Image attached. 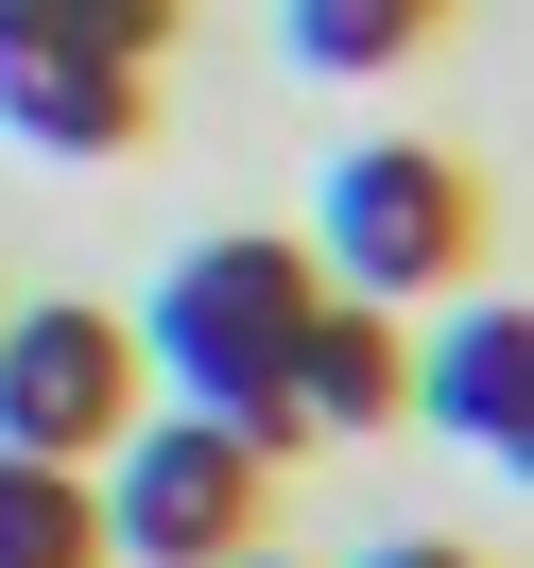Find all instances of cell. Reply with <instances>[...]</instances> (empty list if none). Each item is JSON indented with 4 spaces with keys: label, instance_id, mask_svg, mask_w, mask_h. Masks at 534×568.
<instances>
[{
    "label": "cell",
    "instance_id": "cell-1",
    "mask_svg": "<svg viewBox=\"0 0 534 568\" xmlns=\"http://www.w3.org/2000/svg\"><path fill=\"white\" fill-rule=\"evenodd\" d=\"M311 258L293 242H190L173 276H155V311H139V379L173 396V414H208V430H242L259 465H293V414H276V379H293V327H311Z\"/></svg>",
    "mask_w": 534,
    "mask_h": 568
},
{
    "label": "cell",
    "instance_id": "cell-2",
    "mask_svg": "<svg viewBox=\"0 0 534 568\" xmlns=\"http://www.w3.org/2000/svg\"><path fill=\"white\" fill-rule=\"evenodd\" d=\"M293 258H311L328 293H362V311H431V293L483 276V190H465V155H431V139H345Z\"/></svg>",
    "mask_w": 534,
    "mask_h": 568
},
{
    "label": "cell",
    "instance_id": "cell-3",
    "mask_svg": "<svg viewBox=\"0 0 534 568\" xmlns=\"http://www.w3.org/2000/svg\"><path fill=\"white\" fill-rule=\"evenodd\" d=\"M259 483H276V465H259L242 430L139 414L104 465H87V499H104V568H224V551H259Z\"/></svg>",
    "mask_w": 534,
    "mask_h": 568
},
{
    "label": "cell",
    "instance_id": "cell-4",
    "mask_svg": "<svg viewBox=\"0 0 534 568\" xmlns=\"http://www.w3.org/2000/svg\"><path fill=\"white\" fill-rule=\"evenodd\" d=\"M139 414H155V379H139V327L121 311H87V293H18L0 311V448L104 465Z\"/></svg>",
    "mask_w": 534,
    "mask_h": 568
},
{
    "label": "cell",
    "instance_id": "cell-5",
    "mask_svg": "<svg viewBox=\"0 0 534 568\" xmlns=\"http://www.w3.org/2000/svg\"><path fill=\"white\" fill-rule=\"evenodd\" d=\"M396 414H431L449 448H483L500 483H534V311H500V293H431Z\"/></svg>",
    "mask_w": 534,
    "mask_h": 568
},
{
    "label": "cell",
    "instance_id": "cell-6",
    "mask_svg": "<svg viewBox=\"0 0 534 568\" xmlns=\"http://www.w3.org/2000/svg\"><path fill=\"white\" fill-rule=\"evenodd\" d=\"M396 379H414V327H396V311H362V293H311L276 414H293V448H311V430H396Z\"/></svg>",
    "mask_w": 534,
    "mask_h": 568
},
{
    "label": "cell",
    "instance_id": "cell-7",
    "mask_svg": "<svg viewBox=\"0 0 534 568\" xmlns=\"http://www.w3.org/2000/svg\"><path fill=\"white\" fill-rule=\"evenodd\" d=\"M0 139L121 155V139H139V70H104V52H0Z\"/></svg>",
    "mask_w": 534,
    "mask_h": 568
},
{
    "label": "cell",
    "instance_id": "cell-8",
    "mask_svg": "<svg viewBox=\"0 0 534 568\" xmlns=\"http://www.w3.org/2000/svg\"><path fill=\"white\" fill-rule=\"evenodd\" d=\"M431 36H449V0H276V52H293V70H328V87L414 70Z\"/></svg>",
    "mask_w": 534,
    "mask_h": 568
},
{
    "label": "cell",
    "instance_id": "cell-9",
    "mask_svg": "<svg viewBox=\"0 0 534 568\" xmlns=\"http://www.w3.org/2000/svg\"><path fill=\"white\" fill-rule=\"evenodd\" d=\"M0 568H104V499H87V465L0 448Z\"/></svg>",
    "mask_w": 534,
    "mask_h": 568
},
{
    "label": "cell",
    "instance_id": "cell-10",
    "mask_svg": "<svg viewBox=\"0 0 534 568\" xmlns=\"http://www.w3.org/2000/svg\"><path fill=\"white\" fill-rule=\"evenodd\" d=\"M190 0H0V52H104V70H155Z\"/></svg>",
    "mask_w": 534,
    "mask_h": 568
},
{
    "label": "cell",
    "instance_id": "cell-11",
    "mask_svg": "<svg viewBox=\"0 0 534 568\" xmlns=\"http://www.w3.org/2000/svg\"><path fill=\"white\" fill-rule=\"evenodd\" d=\"M345 568H483V551H449V534H380V551H345Z\"/></svg>",
    "mask_w": 534,
    "mask_h": 568
},
{
    "label": "cell",
    "instance_id": "cell-12",
    "mask_svg": "<svg viewBox=\"0 0 534 568\" xmlns=\"http://www.w3.org/2000/svg\"><path fill=\"white\" fill-rule=\"evenodd\" d=\"M224 568H293V551H224Z\"/></svg>",
    "mask_w": 534,
    "mask_h": 568
}]
</instances>
